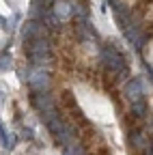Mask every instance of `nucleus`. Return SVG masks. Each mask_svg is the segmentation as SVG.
Listing matches in <instances>:
<instances>
[{"instance_id": "nucleus-8", "label": "nucleus", "mask_w": 153, "mask_h": 155, "mask_svg": "<svg viewBox=\"0 0 153 155\" xmlns=\"http://www.w3.org/2000/svg\"><path fill=\"white\" fill-rule=\"evenodd\" d=\"M52 13L58 17V22H61V19H67V17H71V5L69 2H56Z\"/></svg>"}, {"instance_id": "nucleus-16", "label": "nucleus", "mask_w": 153, "mask_h": 155, "mask_svg": "<svg viewBox=\"0 0 153 155\" xmlns=\"http://www.w3.org/2000/svg\"><path fill=\"white\" fill-rule=\"evenodd\" d=\"M24 136H26V138L30 140V138H32V131H30V129H24Z\"/></svg>"}, {"instance_id": "nucleus-11", "label": "nucleus", "mask_w": 153, "mask_h": 155, "mask_svg": "<svg viewBox=\"0 0 153 155\" xmlns=\"http://www.w3.org/2000/svg\"><path fill=\"white\" fill-rule=\"evenodd\" d=\"M45 13V11H43ZM41 13V0H32V5H30V17L37 19V17H43Z\"/></svg>"}, {"instance_id": "nucleus-13", "label": "nucleus", "mask_w": 153, "mask_h": 155, "mask_svg": "<svg viewBox=\"0 0 153 155\" xmlns=\"http://www.w3.org/2000/svg\"><path fill=\"white\" fill-rule=\"evenodd\" d=\"M0 69H11V56L7 52H2V56H0Z\"/></svg>"}, {"instance_id": "nucleus-7", "label": "nucleus", "mask_w": 153, "mask_h": 155, "mask_svg": "<svg viewBox=\"0 0 153 155\" xmlns=\"http://www.w3.org/2000/svg\"><path fill=\"white\" fill-rule=\"evenodd\" d=\"M71 5V15L73 17H78V22L80 24H84L86 22V17H88V9H86V5L84 2H78V0H73V2H69Z\"/></svg>"}, {"instance_id": "nucleus-4", "label": "nucleus", "mask_w": 153, "mask_h": 155, "mask_svg": "<svg viewBox=\"0 0 153 155\" xmlns=\"http://www.w3.org/2000/svg\"><path fill=\"white\" fill-rule=\"evenodd\" d=\"M28 84H30V88L35 91V93H43V91H48V86H50V78H48V71H43V69H37V71H32L28 78Z\"/></svg>"}, {"instance_id": "nucleus-15", "label": "nucleus", "mask_w": 153, "mask_h": 155, "mask_svg": "<svg viewBox=\"0 0 153 155\" xmlns=\"http://www.w3.org/2000/svg\"><path fill=\"white\" fill-rule=\"evenodd\" d=\"M0 28H7V19L2 15H0Z\"/></svg>"}, {"instance_id": "nucleus-2", "label": "nucleus", "mask_w": 153, "mask_h": 155, "mask_svg": "<svg viewBox=\"0 0 153 155\" xmlns=\"http://www.w3.org/2000/svg\"><path fill=\"white\" fill-rule=\"evenodd\" d=\"M101 61H104V65H106V69H108V71L117 73V75H121V78H125V75H127L125 58L121 56V52L114 48V45H106V48L101 50Z\"/></svg>"}, {"instance_id": "nucleus-6", "label": "nucleus", "mask_w": 153, "mask_h": 155, "mask_svg": "<svg viewBox=\"0 0 153 155\" xmlns=\"http://www.w3.org/2000/svg\"><path fill=\"white\" fill-rule=\"evenodd\" d=\"M22 37L26 39V41H28V39H41V37H45L43 24L37 22V19H30V22H26L24 28H22Z\"/></svg>"}, {"instance_id": "nucleus-3", "label": "nucleus", "mask_w": 153, "mask_h": 155, "mask_svg": "<svg viewBox=\"0 0 153 155\" xmlns=\"http://www.w3.org/2000/svg\"><path fill=\"white\" fill-rule=\"evenodd\" d=\"M32 106L37 108V112H41V119H43V116H48V114H52V112H56V106H54V101H52V97H50L45 91L32 95Z\"/></svg>"}, {"instance_id": "nucleus-5", "label": "nucleus", "mask_w": 153, "mask_h": 155, "mask_svg": "<svg viewBox=\"0 0 153 155\" xmlns=\"http://www.w3.org/2000/svg\"><path fill=\"white\" fill-rule=\"evenodd\" d=\"M145 91H142V82L138 80V78H129L127 80V84H125V97L134 104V101H140V99H145Z\"/></svg>"}, {"instance_id": "nucleus-9", "label": "nucleus", "mask_w": 153, "mask_h": 155, "mask_svg": "<svg viewBox=\"0 0 153 155\" xmlns=\"http://www.w3.org/2000/svg\"><path fill=\"white\" fill-rule=\"evenodd\" d=\"M131 112H134L136 119H145V116H147V101H145V99L134 101V104H131Z\"/></svg>"}, {"instance_id": "nucleus-10", "label": "nucleus", "mask_w": 153, "mask_h": 155, "mask_svg": "<svg viewBox=\"0 0 153 155\" xmlns=\"http://www.w3.org/2000/svg\"><path fill=\"white\" fill-rule=\"evenodd\" d=\"M63 155H86V153H84L82 144H78V142H69V144H65Z\"/></svg>"}, {"instance_id": "nucleus-12", "label": "nucleus", "mask_w": 153, "mask_h": 155, "mask_svg": "<svg viewBox=\"0 0 153 155\" xmlns=\"http://www.w3.org/2000/svg\"><path fill=\"white\" fill-rule=\"evenodd\" d=\"M131 142H134V144H136L138 149H145V147H147V140H145V136H142L140 131H136V134H134V136H131Z\"/></svg>"}, {"instance_id": "nucleus-1", "label": "nucleus", "mask_w": 153, "mask_h": 155, "mask_svg": "<svg viewBox=\"0 0 153 155\" xmlns=\"http://www.w3.org/2000/svg\"><path fill=\"white\" fill-rule=\"evenodd\" d=\"M28 58L35 63V65H43V63H50L52 61V50H50V43L48 39L41 37V39H28V43L24 45Z\"/></svg>"}, {"instance_id": "nucleus-14", "label": "nucleus", "mask_w": 153, "mask_h": 155, "mask_svg": "<svg viewBox=\"0 0 153 155\" xmlns=\"http://www.w3.org/2000/svg\"><path fill=\"white\" fill-rule=\"evenodd\" d=\"M0 140H2V147L9 149V136H7V129L2 127V123H0Z\"/></svg>"}]
</instances>
